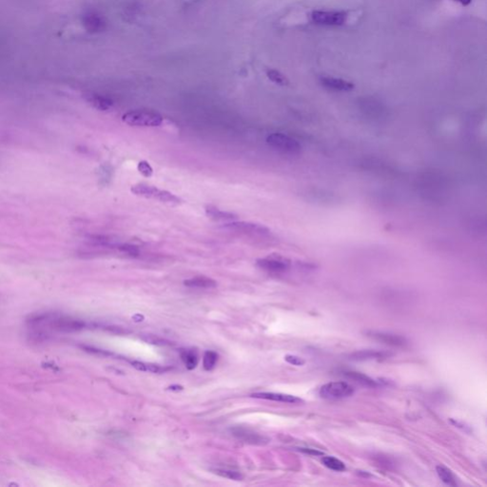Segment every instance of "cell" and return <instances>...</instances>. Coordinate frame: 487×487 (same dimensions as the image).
I'll list each match as a JSON object with an SVG mask.
<instances>
[{
  "instance_id": "6da1fadb",
  "label": "cell",
  "mask_w": 487,
  "mask_h": 487,
  "mask_svg": "<svg viewBox=\"0 0 487 487\" xmlns=\"http://www.w3.org/2000/svg\"><path fill=\"white\" fill-rule=\"evenodd\" d=\"M32 323L34 325H46L50 329L58 331H77L85 327V324L81 321L58 315H41L32 319Z\"/></svg>"
},
{
  "instance_id": "7a4b0ae2",
  "label": "cell",
  "mask_w": 487,
  "mask_h": 487,
  "mask_svg": "<svg viewBox=\"0 0 487 487\" xmlns=\"http://www.w3.org/2000/svg\"><path fill=\"white\" fill-rule=\"evenodd\" d=\"M130 190L133 194L137 196H141L148 199H154L165 204L175 205L182 203V200L172 192L168 190L159 189L154 186H151L147 184H136L131 187Z\"/></svg>"
},
{
  "instance_id": "3957f363",
  "label": "cell",
  "mask_w": 487,
  "mask_h": 487,
  "mask_svg": "<svg viewBox=\"0 0 487 487\" xmlns=\"http://www.w3.org/2000/svg\"><path fill=\"white\" fill-rule=\"evenodd\" d=\"M224 229L240 233L243 235L252 236L257 238H265L270 235V230L260 224H255L251 222L243 221H232L224 226Z\"/></svg>"
},
{
  "instance_id": "277c9868",
  "label": "cell",
  "mask_w": 487,
  "mask_h": 487,
  "mask_svg": "<svg viewBox=\"0 0 487 487\" xmlns=\"http://www.w3.org/2000/svg\"><path fill=\"white\" fill-rule=\"evenodd\" d=\"M122 120L128 125L134 127L154 128V127L160 126L163 123V117L161 115L154 112H148L141 110L127 112L123 115Z\"/></svg>"
},
{
  "instance_id": "5b68a950",
  "label": "cell",
  "mask_w": 487,
  "mask_h": 487,
  "mask_svg": "<svg viewBox=\"0 0 487 487\" xmlns=\"http://www.w3.org/2000/svg\"><path fill=\"white\" fill-rule=\"evenodd\" d=\"M267 143L275 151L285 154H298L302 150L301 144L296 139L280 132L269 134Z\"/></svg>"
},
{
  "instance_id": "8992f818",
  "label": "cell",
  "mask_w": 487,
  "mask_h": 487,
  "mask_svg": "<svg viewBox=\"0 0 487 487\" xmlns=\"http://www.w3.org/2000/svg\"><path fill=\"white\" fill-rule=\"evenodd\" d=\"M256 265L269 273L283 274L291 269L292 262L282 255L271 254L265 258L258 259L256 261Z\"/></svg>"
},
{
  "instance_id": "52a82bcc",
  "label": "cell",
  "mask_w": 487,
  "mask_h": 487,
  "mask_svg": "<svg viewBox=\"0 0 487 487\" xmlns=\"http://www.w3.org/2000/svg\"><path fill=\"white\" fill-rule=\"evenodd\" d=\"M354 388L346 382H330L321 386L319 396L326 400H341L352 396Z\"/></svg>"
},
{
  "instance_id": "ba28073f",
  "label": "cell",
  "mask_w": 487,
  "mask_h": 487,
  "mask_svg": "<svg viewBox=\"0 0 487 487\" xmlns=\"http://www.w3.org/2000/svg\"><path fill=\"white\" fill-rule=\"evenodd\" d=\"M310 19L319 25L342 26L346 23V14L343 12L314 11L310 14Z\"/></svg>"
},
{
  "instance_id": "9c48e42d",
  "label": "cell",
  "mask_w": 487,
  "mask_h": 487,
  "mask_svg": "<svg viewBox=\"0 0 487 487\" xmlns=\"http://www.w3.org/2000/svg\"><path fill=\"white\" fill-rule=\"evenodd\" d=\"M231 432L233 436L236 437L238 440H242L246 443L249 444H254V445H264L267 444L269 440L266 438L265 436H262L254 431H252L249 428H244V427H235L231 429Z\"/></svg>"
},
{
  "instance_id": "30bf717a",
  "label": "cell",
  "mask_w": 487,
  "mask_h": 487,
  "mask_svg": "<svg viewBox=\"0 0 487 487\" xmlns=\"http://www.w3.org/2000/svg\"><path fill=\"white\" fill-rule=\"evenodd\" d=\"M368 336L372 337L373 339L377 340L381 343L393 346H405L408 344V341L405 337H402L397 334H391V333H386V332H380V331H370L368 333Z\"/></svg>"
},
{
  "instance_id": "8fae6325",
  "label": "cell",
  "mask_w": 487,
  "mask_h": 487,
  "mask_svg": "<svg viewBox=\"0 0 487 487\" xmlns=\"http://www.w3.org/2000/svg\"><path fill=\"white\" fill-rule=\"evenodd\" d=\"M321 84L331 91L350 92L354 89V84L345 79L335 78L331 77H324L321 78Z\"/></svg>"
},
{
  "instance_id": "7c38bea8",
  "label": "cell",
  "mask_w": 487,
  "mask_h": 487,
  "mask_svg": "<svg viewBox=\"0 0 487 487\" xmlns=\"http://www.w3.org/2000/svg\"><path fill=\"white\" fill-rule=\"evenodd\" d=\"M252 398H257V399H264V400L274 401V402L286 403V404H298V403H302L303 402L301 399H299V398L295 397V396L287 395V394H282V393H253V394H252Z\"/></svg>"
},
{
  "instance_id": "4fadbf2b",
  "label": "cell",
  "mask_w": 487,
  "mask_h": 487,
  "mask_svg": "<svg viewBox=\"0 0 487 487\" xmlns=\"http://www.w3.org/2000/svg\"><path fill=\"white\" fill-rule=\"evenodd\" d=\"M205 210L206 216L211 220L218 221V222H232L238 219V216L234 213L221 210L220 208L213 205H206Z\"/></svg>"
},
{
  "instance_id": "5bb4252c",
  "label": "cell",
  "mask_w": 487,
  "mask_h": 487,
  "mask_svg": "<svg viewBox=\"0 0 487 487\" xmlns=\"http://www.w3.org/2000/svg\"><path fill=\"white\" fill-rule=\"evenodd\" d=\"M389 356L388 353L377 350H361L356 351L349 355V359L353 361H369V360H383Z\"/></svg>"
},
{
  "instance_id": "9a60e30c",
  "label": "cell",
  "mask_w": 487,
  "mask_h": 487,
  "mask_svg": "<svg viewBox=\"0 0 487 487\" xmlns=\"http://www.w3.org/2000/svg\"><path fill=\"white\" fill-rule=\"evenodd\" d=\"M184 284L189 287H194V288H214L217 286V283L215 280L205 277V276H196L193 278H190L188 280L184 281Z\"/></svg>"
},
{
  "instance_id": "2e32d148",
  "label": "cell",
  "mask_w": 487,
  "mask_h": 487,
  "mask_svg": "<svg viewBox=\"0 0 487 487\" xmlns=\"http://www.w3.org/2000/svg\"><path fill=\"white\" fill-rule=\"evenodd\" d=\"M181 359L189 370L194 369L199 361L198 354L194 350H183L181 352Z\"/></svg>"
},
{
  "instance_id": "e0dca14e",
  "label": "cell",
  "mask_w": 487,
  "mask_h": 487,
  "mask_svg": "<svg viewBox=\"0 0 487 487\" xmlns=\"http://www.w3.org/2000/svg\"><path fill=\"white\" fill-rule=\"evenodd\" d=\"M346 375L349 379L355 381L356 383L361 384L362 385L369 386V387H375V386H377V383L374 380H372L371 378H369L368 376H365V375H363L361 373H359V372L349 371V372H346Z\"/></svg>"
},
{
  "instance_id": "ac0fdd59",
  "label": "cell",
  "mask_w": 487,
  "mask_h": 487,
  "mask_svg": "<svg viewBox=\"0 0 487 487\" xmlns=\"http://www.w3.org/2000/svg\"><path fill=\"white\" fill-rule=\"evenodd\" d=\"M322 461L323 463L328 467L330 468L331 470H334V471L342 472L345 471L346 470V465L343 461H341L340 460H338L337 458H334V457H324L322 459Z\"/></svg>"
},
{
  "instance_id": "d6986e66",
  "label": "cell",
  "mask_w": 487,
  "mask_h": 487,
  "mask_svg": "<svg viewBox=\"0 0 487 487\" xmlns=\"http://www.w3.org/2000/svg\"><path fill=\"white\" fill-rule=\"evenodd\" d=\"M436 471H437V474H438L439 478H440V480L444 484L449 485V486H452V487H456L457 486L455 477L453 476V474L451 473V471L448 470L446 467L441 466V465H438L436 467Z\"/></svg>"
},
{
  "instance_id": "ffe728a7",
  "label": "cell",
  "mask_w": 487,
  "mask_h": 487,
  "mask_svg": "<svg viewBox=\"0 0 487 487\" xmlns=\"http://www.w3.org/2000/svg\"><path fill=\"white\" fill-rule=\"evenodd\" d=\"M217 361H218V354L216 352L211 350L205 351L203 358V366L205 370L206 371L212 370L215 367Z\"/></svg>"
},
{
  "instance_id": "44dd1931",
  "label": "cell",
  "mask_w": 487,
  "mask_h": 487,
  "mask_svg": "<svg viewBox=\"0 0 487 487\" xmlns=\"http://www.w3.org/2000/svg\"><path fill=\"white\" fill-rule=\"evenodd\" d=\"M111 249H115L116 251H118L123 254H126V255H128V256H131V257H135L139 254V250L137 247L135 246H132V245H128V244H122V245H112L111 246Z\"/></svg>"
},
{
  "instance_id": "7402d4cb",
  "label": "cell",
  "mask_w": 487,
  "mask_h": 487,
  "mask_svg": "<svg viewBox=\"0 0 487 487\" xmlns=\"http://www.w3.org/2000/svg\"><path fill=\"white\" fill-rule=\"evenodd\" d=\"M267 76L270 81H272L277 85L286 86L288 84V80L286 77L276 70H268L267 72Z\"/></svg>"
},
{
  "instance_id": "603a6c76",
  "label": "cell",
  "mask_w": 487,
  "mask_h": 487,
  "mask_svg": "<svg viewBox=\"0 0 487 487\" xmlns=\"http://www.w3.org/2000/svg\"><path fill=\"white\" fill-rule=\"evenodd\" d=\"M212 471H213L214 474L220 476L222 478H226V479H229V480L242 481L244 479V476L241 473L233 471V470H229V469H214Z\"/></svg>"
},
{
  "instance_id": "cb8c5ba5",
  "label": "cell",
  "mask_w": 487,
  "mask_h": 487,
  "mask_svg": "<svg viewBox=\"0 0 487 487\" xmlns=\"http://www.w3.org/2000/svg\"><path fill=\"white\" fill-rule=\"evenodd\" d=\"M137 170H138V172H139V173H141L143 176H145V177H147V178L151 177V176L153 175V173H154V169H153V167H152V166L150 165V163H149V162H147V161H140V162L138 163Z\"/></svg>"
},
{
  "instance_id": "d4e9b609",
  "label": "cell",
  "mask_w": 487,
  "mask_h": 487,
  "mask_svg": "<svg viewBox=\"0 0 487 487\" xmlns=\"http://www.w3.org/2000/svg\"><path fill=\"white\" fill-rule=\"evenodd\" d=\"M284 360L285 361H287L288 363L290 364H293V365H303L305 364V360H303L302 358H300L298 356H295V355H286L284 357Z\"/></svg>"
},
{
  "instance_id": "484cf974",
  "label": "cell",
  "mask_w": 487,
  "mask_h": 487,
  "mask_svg": "<svg viewBox=\"0 0 487 487\" xmlns=\"http://www.w3.org/2000/svg\"><path fill=\"white\" fill-rule=\"evenodd\" d=\"M130 364L140 371H147V363L139 361H130Z\"/></svg>"
},
{
  "instance_id": "4316f807",
  "label": "cell",
  "mask_w": 487,
  "mask_h": 487,
  "mask_svg": "<svg viewBox=\"0 0 487 487\" xmlns=\"http://www.w3.org/2000/svg\"><path fill=\"white\" fill-rule=\"evenodd\" d=\"M457 2H460L461 5L463 6H466V5H469L471 3L472 0H455Z\"/></svg>"
}]
</instances>
